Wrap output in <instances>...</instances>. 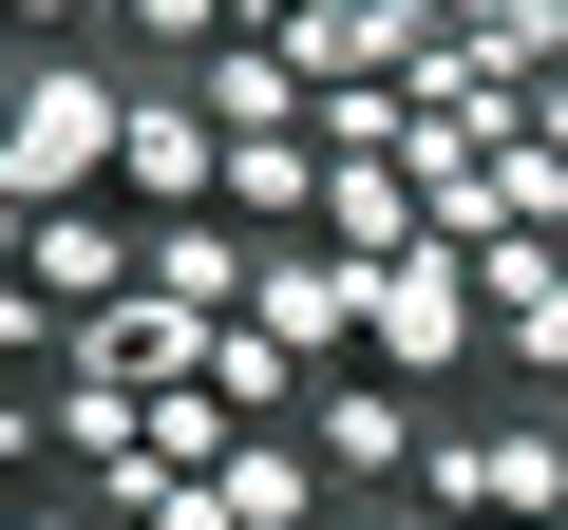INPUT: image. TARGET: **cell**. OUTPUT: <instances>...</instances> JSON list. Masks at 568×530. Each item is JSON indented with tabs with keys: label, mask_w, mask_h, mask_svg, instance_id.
Here are the masks:
<instances>
[{
	"label": "cell",
	"mask_w": 568,
	"mask_h": 530,
	"mask_svg": "<svg viewBox=\"0 0 568 530\" xmlns=\"http://www.w3.org/2000/svg\"><path fill=\"white\" fill-rule=\"evenodd\" d=\"M114 152H133V95L95 58H20V95H0V208H114Z\"/></svg>",
	"instance_id": "cell-1"
},
{
	"label": "cell",
	"mask_w": 568,
	"mask_h": 530,
	"mask_svg": "<svg viewBox=\"0 0 568 530\" xmlns=\"http://www.w3.org/2000/svg\"><path fill=\"white\" fill-rule=\"evenodd\" d=\"M417 511L436 530H568V417H436Z\"/></svg>",
	"instance_id": "cell-2"
},
{
	"label": "cell",
	"mask_w": 568,
	"mask_h": 530,
	"mask_svg": "<svg viewBox=\"0 0 568 530\" xmlns=\"http://www.w3.org/2000/svg\"><path fill=\"white\" fill-rule=\"evenodd\" d=\"M361 360H379L398 398H436V379H474V360H493V285H474V246H436V227H417V246L379 265V304H361Z\"/></svg>",
	"instance_id": "cell-3"
},
{
	"label": "cell",
	"mask_w": 568,
	"mask_h": 530,
	"mask_svg": "<svg viewBox=\"0 0 568 530\" xmlns=\"http://www.w3.org/2000/svg\"><path fill=\"white\" fill-rule=\"evenodd\" d=\"M304 455L342 473V511H398V492H417V455H436V398H398L379 360H342V379H323V417H304Z\"/></svg>",
	"instance_id": "cell-4"
},
{
	"label": "cell",
	"mask_w": 568,
	"mask_h": 530,
	"mask_svg": "<svg viewBox=\"0 0 568 530\" xmlns=\"http://www.w3.org/2000/svg\"><path fill=\"white\" fill-rule=\"evenodd\" d=\"M227 152H246V133H227L209 95H133V152H114V208H133V227H190V208H227Z\"/></svg>",
	"instance_id": "cell-5"
},
{
	"label": "cell",
	"mask_w": 568,
	"mask_h": 530,
	"mask_svg": "<svg viewBox=\"0 0 568 530\" xmlns=\"http://www.w3.org/2000/svg\"><path fill=\"white\" fill-rule=\"evenodd\" d=\"M20 285H39L58 323H95V304L152 285V227H133V208H39V227H20Z\"/></svg>",
	"instance_id": "cell-6"
},
{
	"label": "cell",
	"mask_w": 568,
	"mask_h": 530,
	"mask_svg": "<svg viewBox=\"0 0 568 530\" xmlns=\"http://www.w3.org/2000/svg\"><path fill=\"white\" fill-rule=\"evenodd\" d=\"M209 342H227L209 304L133 285V304H95V323H77V379H133V398H190V379H209Z\"/></svg>",
	"instance_id": "cell-7"
},
{
	"label": "cell",
	"mask_w": 568,
	"mask_h": 530,
	"mask_svg": "<svg viewBox=\"0 0 568 530\" xmlns=\"http://www.w3.org/2000/svg\"><path fill=\"white\" fill-rule=\"evenodd\" d=\"M361 304H379V265H342V246H265V304H246V323H265L284 360L342 379V360H361Z\"/></svg>",
	"instance_id": "cell-8"
},
{
	"label": "cell",
	"mask_w": 568,
	"mask_h": 530,
	"mask_svg": "<svg viewBox=\"0 0 568 530\" xmlns=\"http://www.w3.org/2000/svg\"><path fill=\"white\" fill-rule=\"evenodd\" d=\"M474 285H493V360H511L530 398H568V246H493Z\"/></svg>",
	"instance_id": "cell-9"
},
{
	"label": "cell",
	"mask_w": 568,
	"mask_h": 530,
	"mask_svg": "<svg viewBox=\"0 0 568 530\" xmlns=\"http://www.w3.org/2000/svg\"><path fill=\"white\" fill-rule=\"evenodd\" d=\"M190 95H209L227 133H323V77L284 58V39H209V58H190Z\"/></svg>",
	"instance_id": "cell-10"
},
{
	"label": "cell",
	"mask_w": 568,
	"mask_h": 530,
	"mask_svg": "<svg viewBox=\"0 0 568 530\" xmlns=\"http://www.w3.org/2000/svg\"><path fill=\"white\" fill-rule=\"evenodd\" d=\"M227 227L323 246V133H246V152H227Z\"/></svg>",
	"instance_id": "cell-11"
},
{
	"label": "cell",
	"mask_w": 568,
	"mask_h": 530,
	"mask_svg": "<svg viewBox=\"0 0 568 530\" xmlns=\"http://www.w3.org/2000/svg\"><path fill=\"white\" fill-rule=\"evenodd\" d=\"M0 20H20L39 58H77V20H95V0H0Z\"/></svg>",
	"instance_id": "cell-12"
},
{
	"label": "cell",
	"mask_w": 568,
	"mask_h": 530,
	"mask_svg": "<svg viewBox=\"0 0 568 530\" xmlns=\"http://www.w3.org/2000/svg\"><path fill=\"white\" fill-rule=\"evenodd\" d=\"M530 133H549V152H568V77H549V95H530Z\"/></svg>",
	"instance_id": "cell-13"
},
{
	"label": "cell",
	"mask_w": 568,
	"mask_h": 530,
	"mask_svg": "<svg viewBox=\"0 0 568 530\" xmlns=\"http://www.w3.org/2000/svg\"><path fill=\"white\" fill-rule=\"evenodd\" d=\"M342 530H436V511H417V492H398V511H342Z\"/></svg>",
	"instance_id": "cell-14"
},
{
	"label": "cell",
	"mask_w": 568,
	"mask_h": 530,
	"mask_svg": "<svg viewBox=\"0 0 568 530\" xmlns=\"http://www.w3.org/2000/svg\"><path fill=\"white\" fill-rule=\"evenodd\" d=\"M20 530H114V511H20Z\"/></svg>",
	"instance_id": "cell-15"
}]
</instances>
